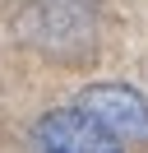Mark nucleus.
<instances>
[{"label":"nucleus","mask_w":148,"mask_h":153,"mask_svg":"<svg viewBox=\"0 0 148 153\" xmlns=\"http://www.w3.org/2000/svg\"><path fill=\"white\" fill-rule=\"evenodd\" d=\"M33 153H125L116 134H107L88 111L60 107L46 111L33 130Z\"/></svg>","instance_id":"obj_3"},{"label":"nucleus","mask_w":148,"mask_h":153,"mask_svg":"<svg viewBox=\"0 0 148 153\" xmlns=\"http://www.w3.org/2000/svg\"><path fill=\"white\" fill-rule=\"evenodd\" d=\"M23 37L42 51H56L60 60H79V51H88L92 42V19L74 0H46L23 14Z\"/></svg>","instance_id":"obj_1"},{"label":"nucleus","mask_w":148,"mask_h":153,"mask_svg":"<svg viewBox=\"0 0 148 153\" xmlns=\"http://www.w3.org/2000/svg\"><path fill=\"white\" fill-rule=\"evenodd\" d=\"M79 111H88L107 134H116L120 144L148 139V97L130 84H88L79 93Z\"/></svg>","instance_id":"obj_2"}]
</instances>
